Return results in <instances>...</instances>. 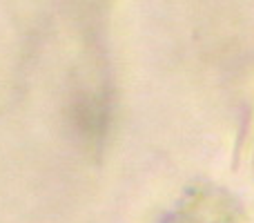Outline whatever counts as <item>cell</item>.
I'll return each instance as SVG.
<instances>
[{
	"mask_svg": "<svg viewBox=\"0 0 254 223\" xmlns=\"http://www.w3.org/2000/svg\"><path fill=\"white\" fill-rule=\"evenodd\" d=\"M243 206L230 190L214 183H194L161 223H241Z\"/></svg>",
	"mask_w": 254,
	"mask_h": 223,
	"instance_id": "obj_1",
	"label": "cell"
}]
</instances>
